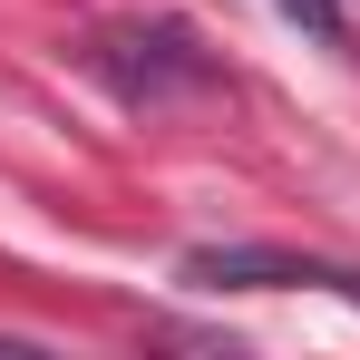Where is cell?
Wrapping results in <instances>:
<instances>
[{"label": "cell", "mask_w": 360, "mask_h": 360, "mask_svg": "<svg viewBox=\"0 0 360 360\" xmlns=\"http://www.w3.org/2000/svg\"><path fill=\"white\" fill-rule=\"evenodd\" d=\"M283 10H292L311 39H341V0H283Z\"/></svg>", "instance_id": "3957f363"}, {"label": "cell", "mask_w": 360, "mask_h": 360, "mask_svg": "<svg viewBox=\"0 0 360 360\" xmlns=\"http://www.w3.org/2000/svg\"><path fill=\"white\" fill-rule=\"evenodd\" d=\"M185 283L195 292H283V283H331V263H302V253H273V243H195Z\"/></svg>", "instance_id": "7a4b0ae2"}, {"label": "cell", "mask_w": 360, "mask_h": 360, "mask_svg": "<svg viewBox=\"0 0 360 360\" xmlns=\"http://www.w3.org/2000/svg\"><path fill=\"white\" fill-rule=\"evenodd\" d=\"M88 68L117 88L127 108H166L185 88H214V59L195 49V30H176V20H108L98 49H88Z\"/></svg>", "instance_id": "6da1fadb"}]
</instances>
